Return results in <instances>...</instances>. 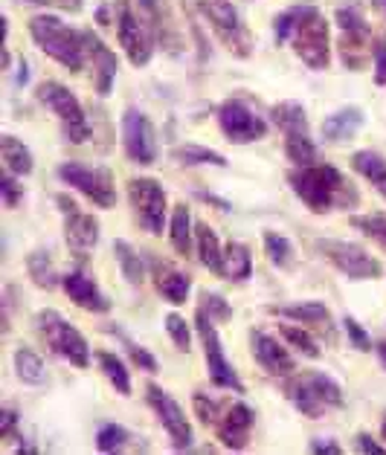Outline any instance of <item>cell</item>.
Here are the masks:
<instances>
[{
    "label": "cell",
    "mask_w": 386,
    "mask_h": 455,
    "mask_svg": "<svg viewBox=\"0 0 386 455\" xmlns=\"http://www.w3.org/2000/svg\"><path fill=\"white\" fill-rule=\"evenodd\" d=\"M276 44L291 41L294 52L308 64L311 70H328L331 61V38H328V20L317 6H291L276 18L273 27Z\"/></svg>",
    "instance_id": "cell-1"
},
{
    "label": "cell",
    "mask_w": 386,
    "mask_h": 455,
    "mask_svg": "<svg viewBox=\"0 0 386 455\" xmlns=\"http://www.w3.org/2000/svg\"><path fill=\"white\" fill-rule=\"evenodd\" d=\"M294 195L317 215H326L331 209H349L358 204L355 183H349L334 165H300L288 174Z\"/></svg>",
    "instance_id": "cell-2"
},
{
    "label": "cell",
    "mask_w": 386,
    "mask_h": 455,
    "mask_svg": "<svg viewBox=\"0 0 386 455\" xmlns=\"http://www.w3.org/2000/svg\"><path fill=\"white\" fill-rule=\"evenodd\" d=\"M29 32L36 44L55 59L59 64H64L68 70L79 73L84 68V55H87V47H84V32H76L64 24L61 18L55 15H36L29 20Z\"/></svg>",
    "instance_id": "cell-3"
},
{
    "label": "cell",
    "mask_w": 386,
    "mask_h": 455,
    "mask_svg": "<svg viewBox=\"0 0 386 455\" xmlns=\"http://www.w3.org/2000/svg\"><path fill=\"white\" fill-rule=\"evenodd\" d=\"M285 395L288 401L300 409L305 418H323L328 409H340L343 401V388L337 386V380H331L323 371H308L294 377V380L285 386Z\"/></svg>",
    "instance_id": "cell-4"
},
{
    "label": "cell",
    "mask_w": 386,
    "mask_h": 455,
    "mask_svg": "<svg viewBox=\"0 0 386 455\" xmlns=\"http://www.w3.org/2000/svg\"><path fill=\"white\" fill-rule=\"evenodd\" d=\"M36 328L52 354H59V357H64L73 365H79V369H87V365H91L87 339L82 337L79 328H73L70 322L59 314V310H41L36 316Z\"/></svg>",
    "instance_id": "cell-5"
},
{
    "label": "cell",
    "mask_w": 386,
    "mask_h": 455,
    "mask_svg": "<svg viewBox=\"0 0 386 455\" xmlns=\"http://www.w3.org/2000/svg\"><path fill=\"white\" fill-rule=\"evenodd\" d=\"M38 102L47 105L52 114L59 116L64 137H68L70 142H76V146L91 137V122H87V116H84L82 102L64 84H59V82H41L38 84Z\"/></svg>",
    "instance_id": "cell-6"
},
{
    "label": "cell",
    "mask_w": 386,
    "mask_h": 455,
    "mask_svg": "<svg viewBox=\"0 0 386 455\" xmlns=\"http://www.w3.org/2000/svg\"><path fill=\"white\" fill-rule=\"evenodd\" d=\"M270 116L276 122V128H282L285 134V151H288L291 163L296 165H311L317 157V148L308 134V119H305V108L300 102H279Z\"/></svg>",
    "instance_id": "cell-7"
},
{
    "label": "cell",
    "mask_w": 386,
    "mask_h": 455,
    "mask_svg": "<svg viewBox=\"0 0 386 455\" xmlns=\"http://www.w3.org/2000/svg\"><path fill=\"white\" fill-rule=\"evenodd\" d=\"M197 9H201V15L209 20V27H213V32L229 52L241 55V59L250 55V47H253L250 32L241 24L233 0H197Z\"/></svg>",
    "instance_id": "cell-8"
},
{
    "label": "cell",
    "mask_w": 386,
    "mask_h": 455,
    "mask_svg": "<svg viewBox=\"0 0 386 455\" xmlns=\"http://www.w3.org/2000/svg\"><path fill=\"white\" fill-rule=\"evenodd\" d=\"M195 328H197V337L204 342V357H206V369H209V377H213V383L221 388H229V392H236V395H245V383H241L233 363L224 357V346H221L213 316H206L204 307H197Z\"/></svg>",
    "instance_id": "cell-9"
},
{
    "label": "cell",
    "mask_w": 386,
    "mask_h": 455,
    "mask_svg": "<svg viewBox=\"0 0 386 455\" xmlns=\"http://www.w3.org/2000/svg\"><path fill=\"white\" fill-rule=\"evenodd\" d=\"M317 250L323 252V259L331 261L334 267L349 275V279L355 282H363V279H378L383 273L381 261L372 259V255L358 247V243L351 241H334V238H319L317 241Z\"/></svg>",
    "instance_id": "cell-10"
},
{
    "label": "cell",
    "mask_w": 386,
    "mask_h": 455,
    "mask_svg": "<svg viewBox=\"0 0 386 455\" xmlns=\"http://www.w3.org/2000/svg\"><path fill=\"white\" fill-rule=\"evenodd\" d=\"M128 197H131V206H134V215L140 220V227L149 232V235H163V227H165V188L151 180V177H137V180H128Z\"/></svg>",
    "instance_id": "cell-11"
},
{
    "label": "cell",
    "mask_w": 386,
    "mask_h": 455,
    "mask_svg": "<svg viewBox=\"0 0 386 455\" xmlns=\"http://www.w3.org/2000/svg\"><path fill=\"white\" fill-rule=\"evenodd\" d=\"M117 38H119V47L125 50L128 61L134 68H142L149 64L151 59V29L146 27V20L140 15H134L131 9V0H117Z\"/></svg>",
    "instance_id": "cell-12"
},
{
    "label": "cell",
    "mask_w": 386,
    "mask_h": 455,
    "mask_svg": "<svg viewBox=\"0 0 386 455\" xmlns=\"http://www.w3.org/2000/svg\"><path fill=\"white\" fill-rule=\"evenodd\" d=\"M337 27H340V52H343V64L351 70H360L372 55L369 47V24L355 6L337 9Z\"/></svg>",
    "instance_id": "cell-13"
},
{
    "label": "cell",
    "mask_w": 386,
    "mask_h": 455,
    "mask_svg": "<svg viewBox=\"0 0 386 455\" xmlns=\"http://www.w3.org/2000/svg\"><path fill=\"white\" fill-rule=\"evenodd\" d=\"M59 177L68 186H73L76 192L91 197L96 206L110 209L117 204L114 177H110V172H105V169H87V165H82V163H64L59 169Z\"/></svg>",
    "instance_id": "cell-14"
},
{
    "label": "cell",
    "mask_w": 386,
    "mask_h": 455,
    "mask_svg": "<svg viewBox=\"0 0 386 455\" xmlns=\"http://www.w3.org/2000/svg\"><path fill=\"white\" fill-rule=\"evenodd\" d=\"M218 122L224 137L236 146H247V142L264 140V134H268V122L259 114H253L241 99H227L218 110Z\"/></svg>",
    "instance_id": "cell-15"
},
{
    "label": "cell",
    "mask_w": 386,
    "mask_h": 455,
    "mask_svg": "<svg viewBox=\"0 0 386 455\" xmlns=\"http://www.w3.org/2000/svg\"><path fill=\"white\" fill-rule=\"evenodd\" d=\"M146 397H149V406L157 412L163 429L169 432L172 447L174 450H189L192 447V427H189V420H186V412L181 409V403L174 401L165 388L154 386V383L146 386Z\"/></svg>",
    "instance_id": "cell-16"
},
{
    "label": "cell",
    "mask_w": 386,
    "mask_h": 455,
    "mask_svg": "<svg viewBox=\"0 0 386 455\" xmlns=\"http://www.w3.org/2000/svg\"><path fill=\"white\" fill-rule=\"evenodd\" d=\"M123 146L131 163L151 165L157 160V142H154V128L149 116L137 108H128L123 116Z\"/></svg>",
    "instance_id": "cell-17"
},
{
    "label": "cell",
    "mask_w": 386,
    "mask_h": 455,
    "mask_svg": "<svg viewBox=\"0 0 386 455\" xmlns=\"http://www.w3.org/2000/svg\"><path fill=\"white\" fill-rule=\"evenodd\" d=\"M59 206L64 209V238H68V247L73 250L76 259H87L96 243H99V220L87 212H79V206L68 197H59Z\"/></svg>",
    "instance_id": "cell-18"
},
{
    "label": "cell",
    "mask_w": 386,
    "mask_h": 455,
    "mask_svg": "<svg viewBox=\"0 0 386 455\" xmlns=\"http://www.w3.org/2000/svg\"><path fill=\"white\" fill-rule=\"evenodd\" d=\"M256 424V412L247 406V403H229L224 406V412H221L218 424H215V432H218V441L224 443L227 450H245L247 441H250V429Z\"/></svg>",
    "instance_id": "cell-19"
},
{
    "label": "cell",
    "mask_w": 386,
    "mask_h": 455,
    "mask_svg": "<svg viewBox=\"0 0 386 455\" xmlns=\"http://www.w3.org/2000/svg\"><path fill=\"white\" fill-rule=\"evenodd\" d=\"M250 346H253V357H256V363L270 377H288L296 369L291 351L276 337L264 334V331H250Z\"/></svg>",
    "instance_id": "cell-20"
},
{
    "label": "cell",
    "mask_w": 386,
    "mask_h": 455,
    "mask_svg": "<svg viewBox=\"0 0 386 455\" xmlns=\"http://www.w3.org/2000/svg\"><path fill=\"white\" fill-rule=\"evenodd\" d=\"M151 279H154V287H157V293L169 305H174V307L186 305V299H189V291H192L189 273H183L181 267H174L169 261L151 259Z\"/></svg>",
    "instance_id": "cell-21"
},
{
    "label": "cell",
    "mask_w": 386,
    "mask_h": 455,
    "mask_svg": "<svg viewBox=\"0 0 386 455\" xmlns=\"http://www.w3.org/2000/svg\"><path fill=\"white\" fill-rule=\"evenodd\" d=\"M61 287H64V293L70 296V302H76L84 310H91V314H108L110 310V302L105 299V293L99 291L96 282L82 270H73L68 275H61Z\"/></svg>",
    "instance_id": "cell-22"
},
{
    "label": "cell",
    "mask_w": 386,
    "mask_h": 455,
    "mask_svg": "<svg viewBox=\"0 0 386 455\" xmlns=\"http://www.w3.org/2000/svg\"><path fill=\"white\" fill-rule=\"evenodd\" d=\"M84 47L87 55L93 59V73H96V91L99 96H108L110 93V84L117 79V70H119V59L114 50H108L102 38L93 36L91 29L84 32Z\"/></svg>",
    "instance_id": "cell-23"
},
{
    "label": "cell",
    "mask_w": 386,
    "mask_h": 455,
    "mask_svg": "<svg viewBox=\"0 0 386 455\" xmlns=\"http://www.w3.org/2000/svg\"><path fill=\"white\" fill-rule=\"evenodd\" d=\"M273 316L302 322V325H317L331 334V310L323 302H302V305H270Z\"/></svg>",
    "instance_id": "cell-24"
},
{
    "label": "cell",
    "mask_w": 386,
    "mask_h": 455,
    "mask_svg": "<svg viewBox=\"0 0 386 455\" xmlns=\"http://www.w3.org/2000/svg\"><path fill=\"white\" fill-rule=\"evenodd\" d=\"M360 125H363V110L360 108H343L323 122V137L328 142H346L358 134Z\"/></svg>",
    "instance_id": "cell-25"
},
{
    "label": "cell",
    "mask_w": 386,
    "mask_h": 455,
    "mask_svg": "<svg viewBox=\"0 0 386 455\" xmlns=\"http://www.w3.org/2000/svg\"><path fill=\"white\" fill-rule=\"evenodd\" d=\"M195 235H197V259H201V264L206 270L221 275V270H224V247L218 243L215 229L209 224H197Z\"/></svg>",
    "instance_id": "cell-26"
},
{
    "label": "cell",
    "mask_w": 386,
    "mask_h": 455,
    "mask_svg": "<svg viewBox=\"0 0 386 455\" xmlns=\"http://www.w3.org/2000/svg\"><path fill=\"white\" fill-rule=\"evenodd\" d=\"M250 273H253L250 250L245 243L229 241L224 247V270H221V275H224L227 282H245V279H250Z\"/></svg>",
    "instance_id": "cell-27"
},
{
    "label": "cell",
    "mask_w": 386,
    "mask_h": 455,
    "mask_svg": "<svg viewBox=\"0 0 386 455\" xmlns=\"http://www.w3.org/2000/svg\"><path fill=\"white\" fill-rule=\"evenodd\" d=\"M0 157H4L6 172H12L18 177L32 174V154H29V148L20 140L9 137V134L0 137Z\"/></svg>",
    "instance_id": "cell-28"
},
{
    "label": "cell",
    "mask_w": 386,
    "mask_h": 455,
    "mask_svg": "<svg viewBox=\"0 0 386 455\" xmlns=\"http://www.w3.org/2000/svg\"><path fill=\"white\" fill-rule=\"evenodd\" d=\"M351 165H355L358 174H363L374 188H378L381 197L386 201V160L381 157V154H374V151H358L355 157H351Z\"/></svg>",
    "instance_id": "cell-29"
},
{
    "label": "cell",
    "mask_w": 386,
    "mask_h": 455,
    "mask_svg": "<svg viewBox=\"0 0 386 455\" xmlns=\"http://www.w3.org/2000/svg\"><path fill=\"white\" fill-rule=\"evenodd\" d=\"M169 238H172V247L181 255H189V250H192V215H189V206L186 204L174 206L172 224H169Z\"/></svg>",
    "instance_id": "cell-30"
},
{
    "label": "cell",
    "mask_w": 386,
    "mask_h": 455,
    "mask_svg": "<svg viewBox=\"0 0 386 455\" xmlns=\"http://www.w3.org/2000/svg\"><path fill=\"white\" fill-rule=\"evenodd\" d=\"M27 270H29V279L36 282L44 291H52L55 284H61L59 273H55L52 261H50V252L36 250L32 255H27Z\"/></svg>",
    "instance_id": "cell-31"
},
{
    "label": "cell",
    "mask_w": 386,
    "mask_h": 455,
    "mask_svg": "<svg viewBox=\"0 0 386 455\" xmlns=\"http://www.w3.org/2000/svg\"><path fill=\"white\" fill-rule=\"evenodd\" d=\"M15 371H18L20 380L29 383V386H41L44 380H47V371H44L41 357L32 348H24V346L15 351Z\"/></svg>",
    "instance_id": "cell-32"
},
{
    "label": "cell",
    "mask_w": 386,
    "mask_h": 455,
    "mask_svg": "<svg viewBox=\"0 0 386 455\" xmlns=\"http://www.w3.org/2000/svg\"><path fill=\"white\" fill-rule=\"evenodd\" d=\"M96 360L102 365V374L110 380V386H114L119 395H131V374L125 369V363L110 351H99Z\"/></svg>",
    "instance_id": "cell-33"
},
{
    "label": "cell",
    "mask_w": 386,
    "mask_h": 455,
    "mask_svg": "<svg viewBox=\"0 0 386 455\" xmlns=\"http://www.w3.org/2000/svg\"><path fill=\"white\" fill-rule=\"evenodd\" d=\"M264 250H268V259L273 267L279 270H291L296 264V252L291 247V241L279 235V232H264Z\"/></svg>",
    "instance_id": "cell-34"
},
{
    "label": "cell",
    "mask_w": 386,
    "mask_h": 455,
    "mask_svg": "<svg viewBox=\"0 0 386 455\" xmlns=\"http://www.w3.org/2000/svg\"><path fill=\"white\" fill-rule=\"evenodd\" d=\"M114 255L119 261V267H123V275L131 282V284H142V279H146V264H142L140 255L131 250L128 241H117L114 243Z\"/></svg>",
    "instance_id": "cell-35"
},
{
    "label": "cell",
    "mask_w": 386,
    "mask_h": 455,
    "mask_svg": "<svg viewBox=\"0 0 386 455\" xmlns=\"http://www.w3.org/2000/svg\"><path fill=\"white\" fill-rule=\"evenodd\" d=\"M172 157L178 160L181 165H227L224 154H218L213 148H204V146H178L172 151Z\"/></svg>",
    "instance_id": "cell-36"
},
{
    "label": "cell",
    "mask_w": 386,
    "mask_h": 455,
    "mask_svg": "<svg viewBox=\"0 0 386 455\" xmlns=\"http://www.w3.org/2000/svg\"><path fill=\"white\" fill-rule=\"evenodd\" d=\"M351 227L360 229L363 235L372 238L378 247L386 252V215L383 212H372V215H355L351 218Z\"/></svg>",
    "instance_id": "cell-37"
},
{
    "label": "cell",
    "mask_w": 386,
    "mask_h": 455,
    "mask_svg": "<svg viewBox=\"0 0 386 455\" xmlns=\"http://www.w3.org/2000/svg\"><path fill=\"white\" fill-rule=\"evenodd\" d=\"M279 331H282V337L288 339V342H291V346H294L296 351H300V354H305V357L317 360L319 354H323V351H319V346H317V342L311 339V334H308V331L296 328V325H282Z\"/></svg>",
    "instance_id": "cell-38"
},
{
    "label": "cell",
    "mask_w": 386,
    "mask_h": 455,
    "mask_svg": "<svg viewBox=\"0 0 386 455\" xmlns=\"http://www.w3.org/2000/svg\"><path fill=\"white\" fill-rule=\"evenodd\" d=\"M137 4H140V18L146 20L151 36L165 38V27L169 24H163V0H137Z\"/></svg>",
    "instance_id": "cell-39"
},
{
    "label": "cell",
    "mask_w": 386,
    "mask_h": 455,
    "mask_svg": "<svg viewBox=\"0 0 386 455\" xmlns=\"http://www.w3.org/2000/svg\"><path fill=\"white\" fill-rule=\"evenodd\" d=\"M165 331H169L172 342L178 346V351H186L189 354V346H192V331H189V322L178 314H169L165 316Z\"/></svg>",
    "instance_id": "cell-40"
},
{
    "label": "cell",
    "mask_w": 386,
    "mask_h": 455,
    "mask_svg": "<svg viewBox=\"0 0 386 455\" xmlns=\"http://www.w3.org/2000/svg\"><path fill=\"white\" fill-rule=\"evenodd\" d=\"M125 441H128V432L123 427L105 424L96 435V447H99V452H117L125 447Z\"/></svg>",
    "instance_id": "cell-41"
},
{
    "label": "cell",
    "mask_w": 386,
    "mask_h": 455,
    "mask_svg": "<svg viewBox=\"0 0 386 455\" xmlns=\"http://www.w3.org/2000/svg\"><path fill=\"white\" fill-rule=\"evenodd\" d=\"M192 403H195L197 418H201V424H206V427H215L218 424V418H221V403L218 401H209L204 392H195Z\"/></svg>",
    "instance_id": "cell-42"
},
{
    "label": "cell",
    "mask_w": 386,
    "mask_h": 455,
    "mask_svg": "<svg viewBox=\"0 0 386 455\" xmlns=\"http://www.w3.org/2000/svg\"><path fill=\"white\" fill-rule=\"evenodd\" d=\"M114 334H117L119 339H123V346L128 348L131 360H134V363L140 365L142 371H157V360H154V357H151V354H149L146 348H142V346H137V342H131V339H128V337L123 334V331H114Z\"/></svg>",
    "instance_id": "cell-43"
},
{
    "label": "cell",
    "mask_w": 386,
    "mask_h": 455,
    "mask_svg": "<svg viewBox=\"0 0 386 455\" xmlns=\"http://www.w3.org/2000/svg\"><path fill=\"white\" fill-rule=\"evenodd\" d=\"M15 177H18V174H12V172H4V177H0V195H4V204H6L9 209L18 206L20 195H24V186H18Z\"/></svg>",
    "instance_id": "cell-44"
},
{
    "label": "cell",
    "mask_w": 386,
    "mask_h": 455,
    "mask_svg": "<svg viewBox=\"0 0 386 455\" xmlns=\"http://www.w3.org/2000/svg\"><path fill=\"white\" fill-rule=\"evenodd\" d=\"M343 328H346V334H349V342H351V346H355L358 351H372V337L358 325V319L346 316V319H343Z\"/></svg>",
    "instance_id": "cell-45"
},
{
    "label": "cell",
    "mask_w": 386,
    "mask_h": 455,
    "mask_svg": "<svg viewBox=\"0 0 386 455\" xmlns=\"http://www.w3.org/2000/svg\"><path fill=\"white\" fill-rule=\"evenodd\" d=\"M201 299H204L201 307L206 310L209 316H215V319H229V316H233V307H229L218 293H204Z\"/></svg>",
    "instance_id": "cell-46"
},
{
    "label": "cell",
    "mask_w": 386,
    "mask_h": 455,
    "mask_svg": "<svg viewBox=\"0 0 386 455\" xmlns=\"http://www.w3.org/2000/svg\"><path fill=\"white\" fill-rule=\"evenodd\" d=\"M372 61H374V82L381 87L386 84V38H378L372 47Z\"/></svg>",
    "instance_id": "cell-47"
},
{
    "label": "cell",
    "mask_w": 386,
    "mask_h": 455,
    "mask_svg": "<svg viewBox=\"0 0 386 455\" xmlns=\"http://www.w3.org/2000/svg\"><path fill=\"white\" fill-rule=\"evenodd\" d=\"M15 429H18V415L12 409H4V412H0V438H12Z\"/></svg>",
    "instance_id": "cell-48"
},
{
    "label": "cell",
    "mask_w": 386,
    "mask_h": 455,
    "mask_svg": "<svg viewBox=\"0 0 386 455\" xmlns=\"http://www.w3.org/2000/svg\"><path fill=\"white\" fill-rule=\"evenodd\" d=\"M311 452H319V455H323V452H328V455H340V452H343V450H340L334 441H323V438H314V441H311Z\"/></svg>",
    "instance_id": "cell-49"
},
{
    "label": "cell",
    "mask_w": 386,
    "mask_h": 455,
    "mask_svg": "<svg viewBox=\"0 0 386 455\" xmlns=\"http://www.w3.org/2000/svg\"><path fill=\"white\" fill-rule=\"evenodd\" d=\"M358 450L360 452H374V455H383L386 450L381 447V443H374L369 435H358Z\"/></svg>",
    "instance_id": "cell-50"
},
{
    "label": "cell",
    "mask_w": 386,
    "mask_h": 455,
    "mask_svg": "<svg viewBox=\"0 0 386 455\" xmlns=\"http://www.w3.org/2000/svg\"><path fill=\"white\" fill-rule=\"evenodd\" d=\"M50 4L61 6L64 12H79V9H82V0H50Z\"/></svg>",
    "instance_id": "cell-51"
},
{
    "label": "cell",
    "mask_w": 386,
    "mask_h": 455,
    "mask_svg": "<svg viewBox=\"0 0 386 455\" xmlns=\"http://www.w3.org/2000/svg\"><path fill=\"white\" fill-rule=\"evenodd\" d=\"M201 201H206V204H215V206H221V209H224V212H227V204L224 201H218V197H213V195H201Z\"/></svg>",
    "instance_id": "cell-52"
},
{
    "label": "cell",
    "mask_w": 386,
    "mask_h": 455,
    "mask_svg": "<svg viewBox=\"0 0 386 455\" xmlns=\"http://www.w3.org/2000/svg\"><path fill=\"white\" fill-rule=\"evenodd\" d=\"M372 6L378 9V12H381V15L386 18V0H372Z\"/></svg>",
    "instance_id": "cell-53"
},
{
    "label": "cell",
    "mask_w": 386,
    "mask_h": 455,
    "mask_svg": "<svg viewBox=\"0 0 386 455\" xmlns=\"http://www.w3.org/2000/svg\"><path fill=\"white\" fill-rule=\"evenodd\" d=\"M378 357H381V363L386 365V339H383V342H378Z\"/></svg>",
    "instance_id": "cell-54"
},
{
    "label": "cell",
    "mask_w": 386,
    "mask_h": 455,
    "mask_svg": "<svg viewBox=\"0 0 386 455\" xmlns=\"http://www.w3.org/2000/svg\"><path fill=\"white\" fill-rule=\"evenodd\" d=\"M381 435H383V441H386V418H383V424H381Z\"/></svg>",
    "instance_id": "cell-55"
}]
</instances>
